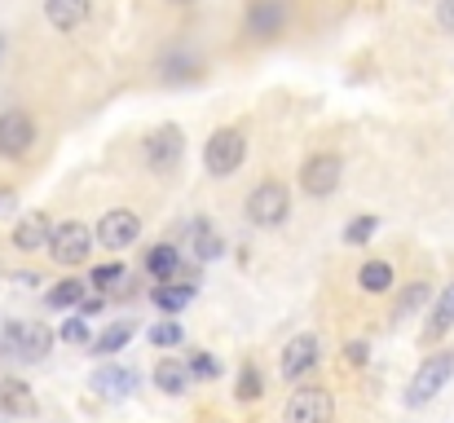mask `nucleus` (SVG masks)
<instances>
[{"mask_svg": "<svg viewBox=\"0 0 454 423\" xmlns=\"http://www.w3.org/2000/svg\"><path fill=\"white\" fill-rule=\"evenodd\" d=\"M357 286H362V291H388V286H393V270H388L384 261H371V265H362Z\"/></svg>", "mask_w": 454, "mask_h": 423, "instance_id": "nucleus-22", "label": "nucleus"}, {"mask_svg": "<svg viewBox=\"0 0 454 423\" xmlns=\"http://www.w3.org/2000/svg\"><path fill=\"white\" fill-rule=\"evenodd\" d=\"M102 304H106V295H84V300H80V313L93 317V313H102Z\"/></svg>", "mask_w": 454, "mask_h": 423, "instance_id": "nucleus-32", "label": "nucleus"}, {"mask_svg": "<svg viewBox=\"0 0 454 423\" xmlns=\"http://www.w3.org/2000/svg\"><path fill=\"white\" fill-rule=\"evenodd\" d=\"M133 335H137V322H133V317H120V322H111V326L93 340V353H102V357H106V353H120Z\"/></svg>", "mask_w": 454, "mask_h": 423, "instance_id": "nucleus-17", "label": "nucleus"}, {"mask_svg": "<svg viewBox=\"0 0 454 423\" xmlns=\"http://www.w3.org/2000/svg\"><path fill=\"white\" fill-rule=\"evenodd\" d=\"M340 176H344L340 154H313V159H304V168H301V185H304V194H313V199L335 194L340 190Z\"/></svg>", "mask_w": 454, "mask_h": 423, "instance_id": "nucleus-7", "label": "nucleus"}, {"mask_svg": "<svg viewBox=\"0 0 454 423\" xmlns=\"http://www.w3.org/2000/svg\"><path fill=\"white\" fill-rule=\"evenodd\" d=\"M454 375V353H433L419 371H415V380H411V388H406V406H428L446 384H450Z\"/></svg>", "mask_w": 454, "mask_h": 423, "instance_id": "nucleus-3", "label": "nucleus"}, {"mask_svg": "<svg viewBox=\"0 0 454 423\" xmlns=\"http://www.w3.org/2000/svg\"><path fill=\"white\" fill-rule=\"evenodd\" d=\"M450 326H454V282L446 286V295L437 300V309H433V317H428V326H424V340H442Z\"/></svg>", "mask_w": 454, "mask_h": 423, "instance_id": "nucleus-21", "label": "nucleus"}, {"mask_svg": "<svg viewBox=\"0 0 454 423\" xmlns=\"http://www.w3.org/2000/svg\"><path fill=\"white\" fill-rule=\"evenodd\" d=\"M437 22H442L446 31H454V0H442V4H437Z\"/></svg>", "mask_w": 454, "mask_h": 423, "instance_id": "nucleus-33", "label": "nucleus"}, {"mask_svg": "<svg viewBox=\"0 0 454 423\" xmlns=\"http://www.w3.org/2000/svg\"><path fill=\"white\" fill-rule=\"evenodd\" d=\"M53 349V331L40 322H9L0 335V353L9 362H40Z\"/></svg>", "mask_w": 454, "mask_h": 423, "instance_id": "nucleus-1", "label": "nucleus"}, {"mask_svg": "<svg viewBox=\"0 0 454 423\" xmlns=\"http://www.w3.org/2000/svg\"><path fill=\"white\" fill-rule=\"evenodd\" d=\"M292 212V199H287V185L278 181H261L252 194H247V216L252 225H283Z\"/></svg>", "mask_w": 454, "mask_h": 423, "instance_id": "nucleus-5", "label": "nucleus"}, {"mask_svg": "<svg viewBox=\"0 0 454 423\" xmlns=\"http://www.w3.org/2000/svg\"><path fill=\"white\" fill-rule=\"evenodd\" d=\"M239 397H243V402H256V397H261V375H256V366H243V380H239Z\"/></svg>", "mask_w": 454, "mask_h": 423, "instance_id": "nucleus-28", "label": "nucleus"}, {"mask_svg": "<svg viewBox=\"0 0 454 423\" xmlns=\"http://www.w3.org/2000/svg\"><path fill=\"white\" fill-rule=\"evenodd\" d=\"M283 22H287V0H252V13H247V31L252 35L270 40V35L283 31Z\"/></svg>", "mask_w": 454, "mask_h": 423, "instance_id": "nucleus-12", "label": "nucleus"}, {"mask_svg": "<svg viewBox=\"0 0 454 423\" xmlns=\"http://www.w3.org/2000/svg\"><path fill=\"white\" fill-rule=\"evenodd\" d=\"M98 239H102V247L124 252V247H133V243L142 239V216L129 212V208H115V212H106V216L98 221Z\"/></svg>", "mask_w": 454, "mask_h": 423, "instance_id": "nucleus-8", "label": "nucleus"}, {"mask_svg": "<svg viewBox=\"0 0 454 423\" xmlns=\"http://www.w3.org/2000/svg\"><path fill=\"white\" fill-rule=\"evenodd\" d=\"M348 362L362 366V362H366V344H348Z\"/></svg>", "mask_w": 454, "mask_h": 423, "instance_id": "nucleus-34", "label": "nucleus"}, {"mask_svg": "<svg viewBox=\"0 0 454 423\" xmlns=\"http://www.w3.org/2000/svg\"><path fill=\"white\" fill-rule=\"evenodd\" d=\"M154 384L168 393V397H181L185 388H190V371L181 366V362H172V357H163L159 366H154Z\"/></svg>", "mask_w": 454, "mask_h": 423, "instance_id": "nucleus-19", "label": "nucleus"}, {"mask_svg": "<svg viewBox=\"0 0 454 423\" xmlns=\"http://www.w3.org/2000/svg\"><path fill=\"white\" fill-rule=\"evenodd\" d=\"M49 230H53V221H49L44 212H27V216L18 221V230H13V247H18V252H40V247L49 243Z\"/></svg>", "mask_w": 454, "mask_h": 423, "instance_id": "nucleus-14", "label": "nucleus"}, {"mask_svg": "<svg viewBox=\"0 0 454 423\" xmlns=\"http://www.w3.org/2000/svg\"><path fill=\"white\" fill-rule=\"evenodd\" d=\"M146 270H151L154 282H172V278H176V270H181V256H176V247H168V243L151 247V256H146Z\"/></svg>", "mask_w": 454, "mask_h": 423, "instance_id": "nucleus-20", "label": "nucleus"}, {"mask_svg": "<svg viewBox=\"0 0 454 423\" xmlns=\"http://www.w3.org/2000/svg\"><path fill=\"white\" fill-rule=\"evenodd\" d=\"M371 234H375V216H362V221L348 225V243H366Z\"/></svg>", "mask_w": 454, "mask_h": 423, "instance_id": "nucleus-30", "label": "nucleus"}, {"mask_svg": "<svg viewBox=\"0 0 454 423\" xmlns=\"http://www.w3.org/2000/svg\"><path fill=\"white\" fill-rule=\"evenodd\" d=\"M133 388H137V375L124 371V366H102V371L93 375V393H98V397L120 402V397H129Z\"/></svg>", "mask_w": 454, "mask_h": 423, "instance_id": "nucleus-15", "label": "nucleus"}, {"mask_svg": "<svg viewBox=\"0 0 454 423\" xmlns=\"http://www.w3.org/2000/svg\"><path fill=\"white\" fill-rule=\"evenodd\" d=\"M84 335H89V326H84V317H71V322L62 326V340H67V344H84Z\"/></svg>", "mask_w": 454, "mask_h": 423, "instance_id": "nucleus-31", "label": "nucleus"}, {"mask_svg": "<svg viewBox=\"0 0 454 423\" xmlns=\"http://www.w3.org/2000/svg\"><path fill=\"white\" fill-rule=\"evenodd\" d=\"M243 159H247V141H243L239 129H221V133H212L207 150H203V163H207L212 176H234V172L243 168Z\"/></svg>", "mask_w": 454, "mask_h": 423, "instance_id": "nucleus-4", "label": "nucleus"}, {"mask_svg": "<svg viewBox=\"0 0 454 423\" xmlns=\"http://www.w3.org/2000/svg\"><path fill=\"white\" fill-rule=\"evenodd\" d=\"M44 252H49L58 265H84V261L93 256V234H89V225H80V221H62V225L49 230Z\"/></svg>", "mask_w": 454, "mask_h": 423, "instance_id": "nucleus-2", "label": "nucleus"}, {"mask_svg": "<svg viewBox=\"0 0 454 423\" xmlns=\"http://www.w3.org/2000/svg\"><path fill=\"white\" fill-rule=\"evenodd\" d=\"M124 265H98L93 270V286H115V282H124Z\"/></svg>", "mask_w": 454, "mask_h": 423, "instance_id": "nucleus-29", "label": "nucleus"}, {"mask_svg": "<svg viewBox=\"0 0 454 423\" xmlns=\"http://www.w3.org/2000/svg\"><path fill=\"white\" fill-rule=\"evenodd\" d=\"M4 212H13V194H9V190H0V216H4Z\"/></svg>", "mask_w": 454, "mask_h": 423, "instance_id": "nucleus-35", "label": "nucleus"}, {"mask_svg": "<svg viewBox=\"0 0 454 423\" xmlns=\"http://www.w3.org/2000/svg\"><path fill=\"white\" fill-rule=\"evenodd\" d=\"M181 150H185L181 129H176V124H163V129L151 133V141H146V163H151L154 172H172V168L181 163Z\"/></svg>", "mask_w": 454, "mask_h": 423, "instance_id": "nucleus-9", "label": "nucleus"}, {"mask_svg": "<svg viewBox=\"0 0 454 423\" xmlns=\"http://www.w3.org/2000/svg\"><path fill=\"white\" fill-rule=\"evenodd\" d=\"M0 411L9 415V419H35V397H31V388L22 384V380H0Z\"/></svg>", "mask_w": 454, "mask_h": 423, "instance_id": "nucleus-13", "label": "nucleus"}, {"mask_svg": "<svg viewBox=\"0 0 454 423\" xmlns=\"http://www.w3.org/2000/svg\"><path fill=\"white\" fill-rule=\"evenodd\" d=\"M424 300H428V282H415V286H411V291H406V295L397 300V317H406V313H415V309H419Z\"/></svg>", "mask_w": 454, "mask_h": 423, "instance_id": "nucleus-26", "label": "nucleus"}, {"mask_svg": "<svg viewBox=\"0 0 454 423\" xmlns=\"http://www.w3.org/2000/svg\"><path fill=\"white\" fill-rule=\"evenodd\" d=\"M194 256H199V261H216V256H221V239H216V230H212L207 221L194 225Z\"/></svg>", "mask_w": 454, "mask_h": 423, "instance_id": "nucleus-23", "label": "nucleus"}, {"mask_svg": "<svg viewBox=\"0 0 454 423\" xmlns=\"http://www.w3.org/2000/svg\"><path fill=\"white\" fill-rule=\"evenodd\" d=\"M151 344L154 349H172V344H181V326H176V322H154Z\"/></svg>", "mask_w": 454, "mask_h": 423, "instance_id": "nucleus-25", "label": "nucleus"}, {"mask_svg": "<svg viewBox=\"0 0 454 423\" xmlns=\"http://www.w3.org/2000/svg\"><path fill=\"white\" fill-rule=\"evenodd\" d=\"M151 300L163 313H176V309H185L194 300V282H159L151 291Z\"/></svg>", "mask_w": 454, "mask_h": 423, "instance_id": "nucleus-18", "label": "nucleus"}, {"mask_svg": "<svg viewBox=\"0 0 454 423\" xmlns=\"http://www.w3.org/2000/svg\"><path fill=\"white\" fill-rule=\"evenodd\" d=\"M89 0H44V18L58 27V31H75L84 18H89Z\"/></svg>", "mask_w": 454, "mask_h": 423, "instance_id": "nucleus-16", "label": "nucleus"}, {"mask_svg": "<svg viewBox=\"0 0 454 423\" xmlns=\"http://www.w3.org/2000/svg\"><path fill=\"white\" fill-rule=\"evenodd\" d=\"M31 141H35L31 115H22V111H4V115H0V154L18 159V154L31 150Z\"/></svg>", "mask_w": 454, "mask_h": 423, "instance_id": "nucleus-10", "label": "nucleus"}, {"mask_svg": "<svg viewBox=\"0 0 454 423\" xmlns=\"http://www.w3.org/2000/svg\"><path fill=\"white\" fill-rule=\"evenodd\" d=\"M185 371H190V375H199V380H216V375H221V366H216L207 353H194V357L185 362Z\"/></svg>", "mask_w": 454, "mask_h": 423, "instance_id": "nucleus-27", "label": "nucleus"}, {"mask_svg": "<svg viewBox=\"0 0 454 423\" xmlns=\"http://www.w3.org/2000/svg\"><path fill=\"white\" fill-rule=\"evenodd\" d=\"M317 366V335H296L283 353V380L287 384H301L304 375Z\"/></svg>", "mask_w": 454, "mask_h": 423, "instance_id": "nucleus-11", "label": "nucleus"}, {"mask_svg": "<svg viewBox=\"0 0 454 423\" xmlns=\"http://www.w3.org/2000/svg\"><path fill=\"white\" fill-rule=\"evenodd\" d=\"M331 415H335V402H331V393H326V388H313V384H304V388H296V393L287 397L283 423H331Z\"/></svg>", "mask_w": 454, "mask_h": 423, "instance_id": "nucleus-6", "label": "nucleus"}, {"mask_svg": "<svg viewBox=\"0 0 454 423\" xmlns=\"http://www.w3.org/2000/svg\"><path fill=\"white\" fill-rule=\"evenodd\" d=\"M44 300H49V309H67V304H80V300H84V282H80V278L58 282V286H53V291H49Z\"/></svg>", "mask_w": 454, "mask_h": 423, "instance_id": "nucleus-24", "label": "nucleus"}]
</instances>
